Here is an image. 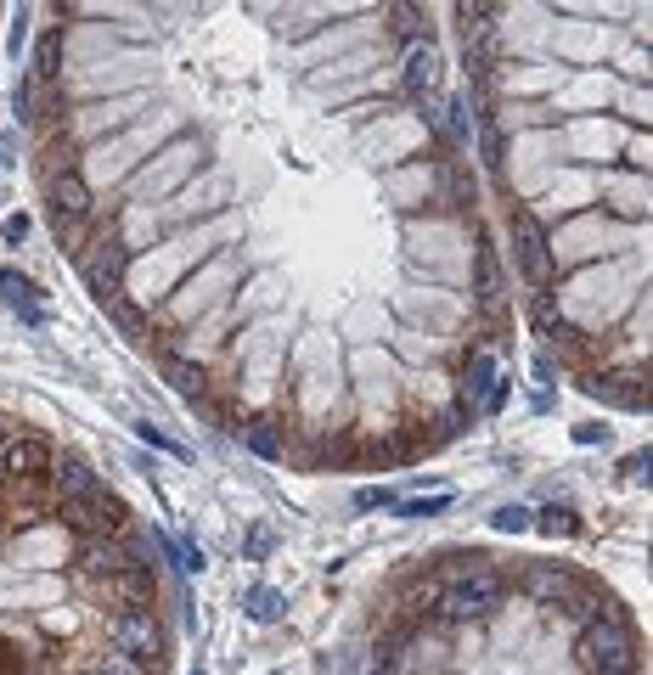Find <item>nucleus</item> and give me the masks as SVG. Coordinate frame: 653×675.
Here are the masks:
<instances>
[{
  "instance_id": "nucleus-1",
  "label": "nucleus",
  "mask_w": 653,
  "mask_h": 675,
  "mask_svg": "<svg viewBox=\"0 0 653 675\" xmlns=\"http://www.w3.org/2000/svg\"><path fill=\"white\" fill-rule=\"evenodd\" d=\"M575 653L591 675H637V642L620 619H591Z\"/></svg>"
},
{
  "instance_id": "nucleus-2",
  "label": "nucleus",
  "mask_w": 653,
  "mask_h": 675,
  "mask_svg": "<svg viewBox=\"0 0 653 675\" xmlns=\"http://www.w3.org/2000/svg\"><path fill=\"white\" fill-rule=\"evenodd\" d=\"M501 574L496 568H485V563H468V568H456L451 580L440 586V613H451V619H479V613H490L496 602H501Z\"/></svg>"
},
{
  "instance_id": "nucleus-3",
  "label": "nucleus",
  "mask_w": 653,
  "mask_h": 675,
  "mask_svg": "<svg viewBox=\"0 0 653 675\" xmlns=\"http://www.w3.org/2000/svg\"><path fill=\"white\" fill-rule=\"evenodd\" d=\"M512 259H519V276L530 287L552 281V243H546V225L535 220V209H512Z\"/></svg>"
},
{
  "instance_id": "nucleus-4",
  "label": "nucleus",
  "mask_w": 653,
  "mask_h": 675,
  "mask_svg": "<svg viewBox=\"0 0 653 675\" xmlns=\"http://www.w3.org/2000/svg\"><path fill=\"white\" fill-rule=\"evenodd\" d=\"M113 653H124L135 664H153L164 653V631H158L153 608H119L113 613Z\"/></svg>"
},
{
  "instance_id": "nucleus-5",
  "label": "nucleus",
  "mask_w": 653,
  "mask_h": 675,
  "mask_svg": "<svg viewBox=\"0 0 653 675\" xmlns=\"http://www.w3.org/2000/svg\"><path fill=\"white\" fill-rule=\"evenodd\" d=\"M124 265H130V254H124V243H97V254H85V281H90V294H97L102 305H119V294H124Z\"/></svg>"
},
{
  "instance_id": "nucleus-6",
  "label": "nucleus",
  "mask_w": 653,
  "mask_h": 675,
  "mask_svg": "<svg viewBox=\"0 0 653 675\" xmlns=\"http://www.w3.org/2000/svg\"><path fill=\"white\" fill-rule=\"evenodd\" d=\"M586 395L602 400V406H620V411H642L648 406V372L626 366V372H597L586 383Z\"/></svg>"
},
{
  "instance_id": "nucleus-7",
  "label": "nucleus",
  "mask_w": 653,
  "mask_h": 675,
  "mask_svg": "<svg viewBox=\"0 0 653 675\" xmlns=\"http://www.w3.org/2000/svg\"><path fill=\"white\" fill-rule=\"evenodd\" d=\"M524 586H530V597H535V602H546V608H569V602H575L580 613H591V608H597V602H586V597H580V580H575V574H569V568H552V563L530 568V580H524Z\"/></svg>"
},
{
  "instance_id": "nucleus-8",
  "label": "nucleus",
  "mask_w": 653,
  "mask_h": 675,
  "mask_svg": "<svg viewBox=\"0 0 653 675\" xmlns=\"http://www.w3.org/2000/svg\"><path fill=\"white\" fill-rule=\"evenodd\" d=\"M440 68H445V57H440L434 40L406 45V90H411V96H423V102H440Z\"/></svg>"
},
{
  "instance_id": "nucleus-9",
  "label": "nucleus",
  "mask_w": 653,
  "mask_h": 675,
  "mask_svg": "<svg viewBox=\"0 0 653 675\" xmlns=\"http://www.w3.org/2000/svg\"><path fill=\"white\" fill-rule=\"evenodd\" d=\"M52 214H57V225H79L90 214V180L79 169H57L52 175Z\"/></svg>"
},
{
  "instance_id": "nucleus-10",
  "label": "nucleus",
  "mask_w": 653,
  "mask_h": 675,
  "mask_svg": "<svg viewBox=\"0 0 653 675\" xmlns=\"http://www.w3.org/2000/svg\"><path fill=\"white\" fill-rule=\"evenodd\" d=\"M501 400H507V377H501L496 355H490V350H479V355L468 361V406H479V411H501Z\"/></svg>"
},
{
  "instance_id": "nucleus-11",
  "label": "nucleus",
  "mask_w": 653,
  "mask_h": 675,
  "mask_svg": "<svg viewBox=\"0 0 653 675\" xmlns=\"http://www.w3.org/2000/svg\"><path fill=\"white\" fill-rule=\"evenodd\" d=\"M63 523H74L79 535H108V529H119V507L97 490V496H79V501H63Z\"/></svg>"
},
{
  "instance_id": "nucleus-12",
  "label": "nucleus",
  "mask_w": 653,
  "mask_h": 675,
  "mask_svg": "<svg viewBox=\"0 0 653 675\" xmlns=\"http://www.w3.org/2000/svg\"><path fill=\"white\" fill-rule=\"evenodd\" d=\"M0 467H7V478H40V473H52V445L12 440V445H0Z\"/></svg>"
},
{
  "instance_id": "nucleus-13",
  "label": "nucleus",
  "mask_w": 653,
  "mask_h": 675,
  "mask_svg": "<svg viewBox=\"0 0 653 675\" xmlns=\"http://www.w3.org/2000/svg\"><path fill=\"white\" fill-rule=\"evenodd\" d=\"M79 563H85L90 574H102V580H113V574H124V568H142L124 541H108V535L85 541V546H79Z\"/></svg>"
},
{
  "instance_id": "nucleus-14",
  "label": "nucleus",
  "mask_w": 653,
  "mask_h": 675,
  "mask_svg": "<svg viewBox=\"0 0 653 675\" xmlns=\"http://www.w3.org/2000/svg\"><path fill=\"white\" fill-rule=\"evenodd\" d=\"M108 597H113L119 608H147V602H153V574H147V568L113 574V580H108Z\"/></svg>"
},
{
  "instance_id": "nucleus-15",
  "label": "nucleus",
  "mask_w": 653,
  "mask_h": 675,
  "mask_svg": "<svg viewBox=\"0 0 653 675\" xmlns=\"http://www.w3.org/2000/svg\"><path fill=\"white\" fill-rule=\"evenodd\" d=\"M490 18H496V7H485V0H462L456 7V29H462V45H479L490 40Z\"/></svg>"
},
{
  "instance_id": "nucleus-16",
  "label": "nucleus",
  "mask_w": 653,
  "mask_h": 675,
  "mask_svg": "<svg viewBox=\"0 0 653 675\" xmlns=\"http://www.w3.org/2000/svg\"><path fill=\"white\" fill-rule=\"evenodd\" d=\"M243 445H248L259 462H276V456H283V433H276V422H270V417H259V422H248V428H243Z\"/></svg>"
},
{
  "instance_id": "nucleus-17",
  "label": "nucleus",
  "mask_w": 653,
  "mask_h": 675,
  "mask_svg": "<svg viewBox=\"0 0 653 675\" xmlns=\"http://www.w3.org/2000/svg\"><path fill=\"white\" fill-rule=\"evenodd\" d=\"M57 496H63V501H79V496H97V473H90L85 462H68V467L57 473Z\"/></svg>"
},
{
  "instance_id": "nucleus-18",
  "label": "nucleus",
  "mask_w": 653,
  "mask_h": 675,
  "mask_svg": "<svg viewBox=\"0 0 653 675\" xmlns=\"http://www.w3.org/2000/svg\"><path fill=\"white\" fill-rule=\"evenodd\" d=\"M164 377L175 383L180 395H192V400L203 395V366H192V361H164Z\"/></svg>"
},
{
  "instance_id": "nucleus-19",
  "label": "nucleus",
  "mask_w": 653,
  "mask_h": 675,
  "mask_svg": "<svg viewBox=\"0 0 653 675\" xmlns=\"http://www.w3.org/2000/svg\"><path fill=\"white\" fill-rule=\"evenodd\" d=\"M389 18H395V34L406 40V45H417V40H429V18L417 12V7H389Z\"/></svg>"
},
{
  "instance_id": "nucleus-20",
  "label": "nucleus",
  "mask_w": 653,
  "mask_h": 675,
  "mask_svg": "<svg viewBox=\"0 0 653 675\" xmlns=\"http://www.w3.org/2000/svg\"><path fill=\"white\" fill-rule=\"evenodd\" d=\"M248 619H259V624H276V619H283V591L254 586V591H248Z\"/></svg>"
},
{
  "instance_id": "nucleus-21",
  "label": "nucleus",
  "mask_w": 653,
  "mask_h": 675,
  "mask_svg": "<svg viewBox=\"0 0 653 675\" xmlns=\"http://www.w3.org/2000/svg\"><path fill=\"white\" fill-rule=\"evenodd\" d=\"M57 57H63V34H45L40 52H34V79H52L57 74Z\"/></svg>"
},
{
  "instance_id": "nucleus-22",
  "label": "nucleus",
  "mask_w": 653,
  "mask_h": 675,
  "mask_svg": "<svg viewBox=\"0 0 653 675\" xmlns=\"http://www.w3.org/2000/svg\"><path fill=\"white\" fill-rule=\"evenodd\" d=\"M490 523L501 529V535H524V529H530V512H524V507H496Z\"/></svg>"
},
{
  "instance_id": "nucleus-23",
  "label": "nucleus",
  "mask_w": 653,
  "mask_h": 675,
  "mask_svg": "<svg viewBox=\"0 0 653 675\" xmlns=\"http://www.w3.org/2000/svg\"><path fill=\"white\" fill-rule=\"evenodd\" d=\"M400 507V518H434V512H445L451 507V496H429V501H395Z\"/></svg>"
},
{
  "instance_id": "nucleus-24",
  "label": "nucleus",
  "mask_w": 653,
  "mask_h": 675,
  "mask_svg": "<svg viewBox=\"0 0 653 675\" xmlns=\"http://www.w3.org/2000/svg\"><path fill=\"white\" fill-rule=\"evenodd\" d=\"M97 675H147V664H135V659H124V653H108V659L97 664Z\"/></svg>"
},
{
  "instance_id": "nucleus-25",
  "label": "nucleus",
  "mask_w": 653,
  "mask_h": 675,
  "mask_svg": "<svg viewBox=\"0 0 653 675\" xmlns=\"http://www.w3.org/2000/svg\"><path fill=\"white\" fill-rule=\"evenodd\" d=\"M535 529H541V535H569V529H575V523H569V512H564V507H546Z\"/></svg>"
},
{
  "instance_id": "nucleus-26",
  "label": "nucleus",
  "mask_w": 653,
  "mask_h": 675,
  "mask_svg": "<svg viewBox=\"0 0 653 675\" xmlns=\"http://www.w3.org/2000/svg\"><path fill=\"white\" fill-rule=\"evenodd\" d=\"M0 294H7V299H12V305H18V299H23V305H29V299H34V287H29V281H23V276H18V270H0Z\"/></svg>"
},
{
  "instance_id": "nucleus-27",
  "label": "nucleus",
  "mask_w": 653,
  "mask_h": 675,
  "mask_svg": "<svg viewBox=\"0 0 653 675\" xmlns=\"http://www.w3.org/2000/svg\"><path fill=\"white\" fill-rule=\"evenodd\" d=\"M479 287H485L479 299H485V305H496V265H490V254L479 259Z\"/></svg>"
},
{
  "instance_id": "nucleus-28",
  "label": "nucleus",
  "mask_w": 653,
  "mask_h": 675,
  "mask_svg": "<svg viewBox=\"0 0 653 675\" xmlns=\"http://www.w3.org/2000/svg\"><path fill=\"white\" fill-rule=\"evenodd\" d=\"M0 236H7V243H23V236H29V220H23V214L0 220Z\"/></svg>"
},
{
  "instance_id": "nucleus-29",
  "label": "nucleus",
  "mask_w": 653,
  "mask_h": 675,
  "mask_svg": "<svg viewBox=\"0 0 653 675\" xmlns=\"http://www.w3.org/2000/svg\"><path fill=\"white\" fill-rule=\"evenodd\" d=\"M142 440H147V445H158V451H175V456H180V445H175V440H164V433H158L153 422H142Z\"/></svg>"
},
{
  "instance_id": "nucleus-30",
  "label": "nucleus",
  "mask_w": 653,
  "mask_h": 675,
  "mask_svg": "<svg viewBox=\"0 0 653 675\" xmlns=\"http://www.w3.org/2000/svg\"><path fill=\"white\" fill-rule=\"evenodd\" d=\"M575 440H580V445H602V440H609V428H591V422H586V428H575Z\"/></svg>"
},
{
  "instance_id": "nucleus-31",
  "label": "nucleus",
  "mask_w": 653,
  "mask_h": 675,
  "mask_svg": "<svg viewBox=\"0 0 653 675\" xmlns=\"http://www.w3.org/2000/svg\"><path fill=\"white\" fill-rule=\"evenodd\" d=\"M355 501H361V507H395V496H389V490H361Z\"/></svg>"
},
{
  "instance_id": "nucleus-32",
  "label": "nucleus",
  "mask_w": 653,
  "mask_h": 675,
  "mask_svg": "<svg viewBox=\"0 0 653 675\" xmlns=\"http://www.w3.org/2000/svg\"><path fill=\"white\" fill-rule=\"evenodd\" d=\"M90 675H97V670H90Z\"/></svg>"
}]
</instances>
